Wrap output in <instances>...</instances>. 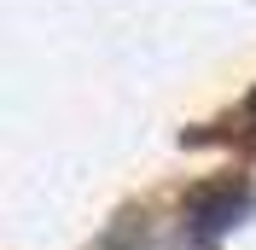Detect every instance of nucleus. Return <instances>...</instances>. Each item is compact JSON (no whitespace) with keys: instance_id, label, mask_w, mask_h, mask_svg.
I'll return each instance as SVG.
<instances>
[]
</instances>
